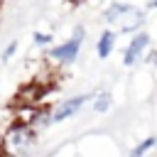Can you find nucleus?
I'll use <instances>...</instances> for the list:
<instances>
[{"mask_svg":"<svg viewBox=\"0 0 157 157\" xmlns=\"http://www.w3.org/2000/svg\"><path fill=\"white\" fill-rule=\"evenodd\" d=\"M37 145V130L29 123L15 120L0 137V155H29Z\"/></svg>","mask_w":157,"mask_h":157,"instance_id":"f257e3e1","label":"nucleus"},{"mask_svg":"<svg viewBox=\"0 0 157 157\" xmlns=\"http://www.w3.org/2000/svg\"><path fill=\"white\" fill-rule=\"evenodd\" d=\"M103 20L118 32H135L145 25V10L130 2H110L103 10Z\"/></svg>","mask_w":157,"mask_h":157,"instance_id":"f03ea898","label":"nucleus"},{"mask_svg":"<svg viewBox=\"0 0 157 157\" xmlns=\"http://www.w3.org/2000/svg\"><path fill=\"white\" fill-rule=\"evenodd\" d=\"M83 37H86V27L76 25L74 34L66 42H61V44H56V47L49 49V59H54L56 64H71V61H76V56L81 52V44H83Z\"/></svg>","mask_w":157,"mask_h":157,"instance_id":"7ed1b4c3","label":"nucleus"},{"mask_svg":"<svg viewBox=\"0 0 157 157\" xmlns=\"http://www.w3.org/2000/svg\"><path fill=\"white\" fill-rule=\"evenodd\" d=\"M150 49V34L147 32H137L135 29V34H132V39H130V44L125 47V52H123V64L125 66H135L140 59H142V54Z\"/></svg>","mask_w":157,"mask_h":157,"instance_id":"20e7f679","label":"nucleus"},{"mask_svg":"<svg viewBox=\"0 0 157 157\" xmlns=\"http://www.w3.org/2000/svg\"><path fill=\"white\" fill-rule=\"evenodd\" d=\"M86 101H91V93H78V96H71V98L61 101V103L52 110V123H61V120L76 115V113L86 105Z\"/></svg>","mask_w":157,"mask_h":157,"instance_id":"39448f33","label":"nucleus"},{"mask_svg":"<svg viewBox=\"0 0 157 157\" xmlns=\"http://www.w3.org/2000/svg\"><path fill=\"white\" fill-rule=\"evenodd\" d=\"M113 49H115V32H113V29H105V32L98 37V42H96V54H98L101 59H108V56L113 54Z\"/></svg>","mask_w":157,"mask_h":157,"instance_id":"423d86ee","label":"nucleus"},{"mask_svg":"<svg viewBox=\"0 0 157 157\" xmlns=\"http://www.w3.org/2000/svg\"><path fill=\"white\" fill-rule=\"evenodd\" d=\"M29 125H32L37 132L47 130V128L52 125V110H49V108H34V115L29 118Z\"/></svg>","mask_w":157,"mask_h":157,"instance_id":"0eeeda50","label":"nucleus"},{"mask_svg":"<svg viewBox=\"0 0 157 157\" xmlns=\"http://www.w3.org/2000/svg\"><path fill=\"white\" fill-rule=\"evenodd\" d=\"M93 98V103H91V108L96 110V113H108L110 110V105H113V96L108 93V91H98L96 96H91Z\"/></svg>","mask_w":157,"mask_h":157,"instance_id":"6e6552de","label":"nucleus"},{"mask_svg":"<svg viewBox=\"0 0 157 157\" xmlns=\"http://www.w3.org/2000/svg\"><path fill=\"white\" fill-rule=\"evenodd\" d=\"M155 145H157V137H145L142 142H137V145H135V147L130 150V155H132V157H140V155L150 152V150H152Z\"/></svg>","mask_w":157,"mask_h":157,"instance_id":"1a4fd4ad","label":"nucleus"},{"mask_svg":"<svg viewBox=\"0 0 157 157\" xmlns=\"http://www.w3.org/2000/svg\"><path fill=\"white\" fill-rule=\"evenodd\" d=\"M32 39H34V44H37V47H49V44L54 42L49 32H34V34H32Z\"/></svg>","mask_w":157,"mask_h":157,"instance_id":"9d476101","label":"nucleus"},{"mask_svg":"<svg viewBox=\"0 0 157 157\" xmlns=\"http://www.w3.org/2000/svg\"><path fill=\"white\" fill-rule=\"evenodd\" d=\"M15 52H17V42L12 39V42H10V44H7L5 49H2V54H0V59H2V61H10V59L15 56Z\"/></svg>","mask_w":157,"mask_h":157,"instance_id":"9b49d317","label":"nucleus"},{"mask_svg":"<svg viewBox=\"0 0 157 157\" xmlns=\"http://www.w3.org/2000/svg\"><path fill=\"white\" fill-rule=\"evenodd\" d=\"M142 59H145L147 64H157V52H145Z\"/></svg>","mask_w":157,"mask_h":157,"instance_id":"f8f14e48","label":"nucleus"},{"mask_svg":"<svg viewBox=\"0 0 157 157\" xmlns=\"http://www.w3.org/2000/svg\"><path fill=\"white\" fill-rule=\"evenodd\" d=\"M74 5H83V2H88V0H71Z\"/></svg>","mask_w":157,"mask_h":157,"instance_id":"ddd939ff","label":"nucleus"}]
</instances>
